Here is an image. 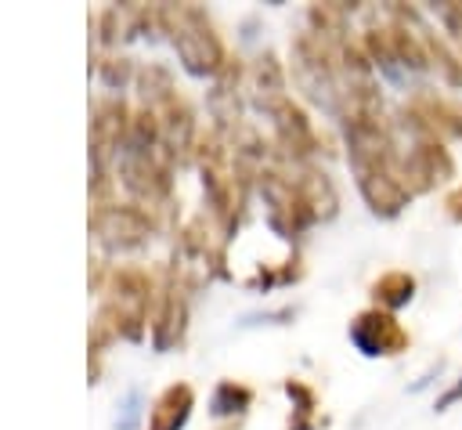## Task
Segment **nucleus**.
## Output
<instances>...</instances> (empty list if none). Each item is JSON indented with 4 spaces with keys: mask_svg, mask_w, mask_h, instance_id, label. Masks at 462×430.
<instances>
[{
    "mask_svg": "<svg viewBox=\"0 0 462 430\" xmlns=\"http://www.w3.org/2000/svg\"><path fill=\"white\" fill-rule=\"evenodd\" d=\"M354 343L365 351V354H397L408 347V332L390 318V314H379V311H365L354 329H350Z\"/></svg>",
    "mask_w": 462,
    "mask_h": 430,
    "instance_id": "f257e3e1",
    "label": "nucleus"
},
{
    "mask_svg": "<svg viewBox=\"0 0 462 430\" xmlns=\"http://www.w3.org/2000/svg\"><path fill=\"white\" fill-rule=\"evenodd\" d=\"M448 173H451V159L444 155L440 145H419L404 163V181H411L419 192L437 184V181H444Z\"/></svg>",
    "mask_w": 462,
    "mask_h": 430,
    "instance_id": "f03ea898",
    "label": "nucleus"
},
{
    "mask_svg": "<svg viewBox=\"0 0 462 430\" xmlns=\"http://www.w3.org/2000/svg\"><path fill=\"white\" fill-rule=\"evenodd\" d=\"M411 289H415V278L404 275V271H390L375 282V300L386 304V307H401L411 300Z\"/></svg>",
    "mask_w": 462,
    "mask_h": 430,
    "instance_id": "7ed1b4c3",
    "label": "nucleus"
},
{
    "mask_svg": "<svg viewBox=\"0 0 462 430\" xmlns=\"http://www.w3.org/2000/svg\"><path fill=\"white\" fill-rule=\"evenodd\" d=\"M444 206H448V213H451L455 220H462V188H458V192H451Z\"/></svg>",
    "mask_w": 462,
    "mask_h": 430,
    "instance_id": "20e7f679",
    "label": "nucleus"
},
{
    "mask_svg": "<svg viewBox=\"0 0 462 430\" xmlns=\"http://www.w3.org/2000/svg\"><path fill=\"white\" fill-rule=\"evenodd\" d=\"M458 397H462V383H455V387L437 401V408H448V405H451V401H458Z\"/></svg>",
    "mask_w": 462,
    "mask_h": 430,
    "instance_id": "39448f33",
    "label": "nucleus"
}]
</instances>
